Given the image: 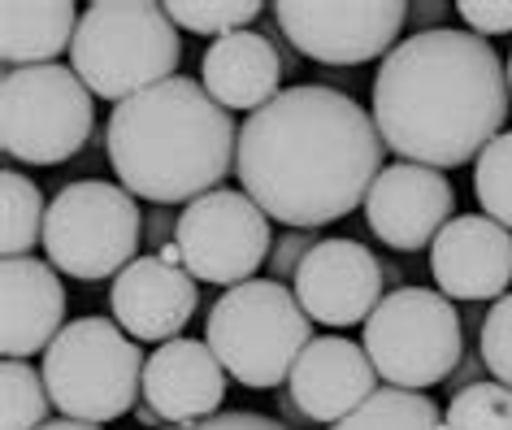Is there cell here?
I'll use <instances>...</instances> for the list:
<instances>
[{
	"instance_id": "9a60e30c",
	"label": "cell",
	"mask_w": 512,
	"mask_h": 430,
	"mask_svg": "<svg viewBox=\"0 0 512 430\" xmlns=\"http://www.w3.org/2000/svg\"><path fill=\"white\" fill-rule=\"evenodd\" d=\"M196 305V278L183 265H165L161 257H135L109 287L113 322L157 348L183 335V326L196 318Z\"/></svg>"
},
{
	"instance_id": "d590c367",
	"label": "cell",
	"mask_w": 512,
	"mask_h": 430,
	"mask_svg": "<svg viewBox=\"0 0 512 430\" xmlns=\"http://www.w3.org/2000/svg\"><path fill=\"white\" fill-rule=\"evenodd\" d=\"M157 257H161L165 265H183V248H178V239H174V244H165V248L157 252Z\"/></svg>"
},
{
	"instance_id": "ffe728a7",
	"label": "cell",
	"mask_w": 512,
	"mask_h": 430,
	"mask_svg": "<svg viewBox=\"0 0 512 430\" xmlns=\"http://www.w3.org/2000/svg\"><path fill=\"white\" fill-rule=\"evenodd\" d=\"M79 9L70 0H5L0 5V57L9 70L53 66L74 44Z\"/></svg>"
},
{
	"instance_id": "277c9868",
	"label": "cell",
	"mask_w": 512,
	"mask_h": 430,
	"mask_svg": "<svg viewBox=\"0 0 512 430\" xmlns=\"http://www.w3.org/2000/svg\"><path fill=\"white\" fill-rule=\"evenodd\" d=\"M74 74L100 100H131L174 79L183 44L178 27L157 0H92L70 44Z\"/></svg>"
},
{
	"instance_id": "6da1fadb",
	"label": "cell",
	"mask_w": 512,
	"mask_h": 430,
	"mask_svg": "<svg viewBox=\"0 0 512 430\" xmlns=\"http://www.w3.org/2000/svg\"><path fill=\"white\" fill-rule=\"evenodd\" d=\"M387 144L348 92L296 83L239 126L235 174L265 218L313 231L348 218L387 170Z\"/></svg>"
},
{
	"instance_id": "603a6c76",
	"label": "cell",
	"mask_w": 512,
	"mask_h": 430,
	"mask_svg": "<svg viewBox=\"0 0 512 430\" xmlns=\"http://www.w3.org/2000/svg\"><path fill=\"white\" fill-rule=\"evenodd\" d=\"M53 409L44 370H31L27 361L0 365V430H40Z\"/></svg>"
},
{
	"instance_id": "4fadbf2b",
	"label": "cell",
	"mask_w": 512,
	"mask_h": 430,
	"mask_svg": "<svg viewBox=\"0 0 512 430\" xmlns=\"http://www.w3.org/2000/svg\"><path fill=\"white\" fill-rule=\"evenodd\" d=\"M296 300L326 326L369 322L382 305V261L356 239H317L296 274Z\"/></svg>"
},
{
	"instance_id": "8fae6325",
	"label": "cell",
	"mask_w": 512,
	"mask_h": 430,
	"mask_svg": "<svg viewBox=\"0 0 512 430\" xmlns=\"http://www.w3.org/2000/svg\"><path fill=\"white\" fill-rule=\"evenodd\" d=\"M274 22L300 57L322 66H361L387 57L400 40L404 0H278Z\"/></svg>"
},
{
	"instance_id": "484cf974",
	"label": "cell",
	"mask_w": 512,
	"mask_h": 430,
	"mask_svg": "<svg viewBox=\"0 0 512 430\" xmlns=\"http://www.w3.org/2000/svg\"><path fill=\"white\" fill-rule=\"evenodd\" d=\"M473 196L486 218L512 231V131H504L473 161Z\"/></svg>"
},
{
	"instance_id": "8992f818",
	"label": "cell",
	"mask_w": 512,
	"mask_h": 430,
	"mask_svg": "<svg viewBox=\"0 0 512 430\" xmlns=\"http://www.w3.org/2000/svg\"><path fill=\"white\" fill-rule=\"evenodd\" d=\"M144 365L148 357L113 318H74L48 344L40 370L61 417L105 426L139 404Z\"/></svg>"
},
{
	"instance_id": "7a4b0ae2",
	"label": "cell",
	"mask_w": 512,
	"mask_h": 430,
	"mask_svg": "<svg viewBox=\"0 0 512 430\" xmlns=\"http://www.w3.org/2000/svg\"><path fill=\"white\" fill-rule=\"evenodd\" d=\"M508 70L482 35L439 27L395 44L374 74V122L400 161L452 170L504 135Z\"/></svg>"
},
{
	"instance_id": "d6986e66",
	"label": "cell",
	"mask_w": 512,
	"mask_h": 430,
	"mask_svg": "<svg viewBox=\"0 0 512 430\" xmlns=\"http://www.w3.org/2000/svg\"><path fill=\"white\" fill-rule=\"evenodd\" d=\"M283 53L265 31H235L226 40H213L200 61V83L222 109H265L283 83Z\"/></svg>"
},
{
	"instance_id": "5b68a950",
	"label": "cell",
	"mask_w": 512,
	"mask_h": 430,
	"mask_svg": "<svg viewBox=\"0 0 512 430\" xmlns=\"http://www.w3.org/2000/svg\"><path fill=\"white\" fill-rule=\"evenodd\" d=\"M204 335V344L239 387L270 391L287 383L300 352L313 344V318L287 283L248 278L217 296Z\"/></svg>"
},
{
	"instance_id": "3957f363",
	"label": "cell",
	"mask_w": 512,
	"mask_h": 430,
	"mask_svg": "<svg viewBox=\"0 0 512 430\" xmlns=\"http://www.w3.org/2000/svg\"><path fill=\"white\" fill-rule=\"evenodd\" d=\"M109 166L131 196L165 205L217 192L239 157V126L196 79H165L109 113Z\"/></svg>"
},
{
	"instance_id": "83f0119b",
	"label": "cell",
	"mask_w": 512,
	"mask_h": 430,
	"mask_svg": "<svg viewBox=\"0 0 512 430\" xmlns=\"http://www.w3.org/2000/svg\"><path fill=\"white\" fill-rule=\"evenodd\" d=\"M456 14L469 22L473 35H508L512 31V0H460Z\"/></svg>"
},
{
	"instance_id": "5bb4252c",
	"label": "cell",
	"mask_w": 512,
	"mask_h": 430,
	"mask_svg": "<svg viewBox=\"0 0 512 430\" xmlns=\"http://www.w3.org/2000/svg\"><path fill=\"white\" fill-rule=\"evenodd\" d=\"M430 274L452 300H504L512 283V231L486 213H456L430 244Z\"/></svg>"
},
{
	"instance_id": "ac0fdd59",
	"label": "cell",
	"mask_w": 512,
	"mask_h": 430,
	"mask_svg": "<svg viewBox=\"0 0 512 430\" xmlns=\"http://www.w3.org/2000/svg\"><path fill=\"white\" fill-rule=\"evenodd\" d=\"M144 400L165 426L209 422L226 404V370L200 339H170L144 365Z\"/></svg>"
},
{
	"instance_id": "d6a6232c",
	"label": "cell",
	"mask_w": 512,
	"mask_h": 430,
	"mask_svg": "<svg viewBox=\"0 0 512 430\" xmlns=\"http://www.w3.org/2000/svg\"><path fill=\"white\" fill-rule=\"evenodd\" d=\"M443 9L447 5H408V18H421L417 27H426V31H439L434 27V18H443Z\"/></svg>"
},
{
	"instance_id": "1f68e13d",
	"label": "cell",
	"mask_w": 512,
	"mask_h": 430,
	"mask_svg": "<svg viewBox=\"0 0 512 430\" xmlns=\"http://www.w3.org/2000/svg\"><path fill=\"white\" fill-rule=\"evenodd\" d=\"M482 374H486V361H482V352H465L460 357V365H456V374L447 378V391H465V387H473V383H482Z\"/></svg>"
},
{
	"instance_id": "7402d4cb",
	"label": "cell",
	"mask_w": 512,
	"mask_h": 430,
	"mask_svg": "<svg viewBox=\"0 0 512 430\" xmlns=\"http://www.w3.org/2000/svg\"><path fill=\"white\" fill-rule=\"evenodd\" d=\"M330 430H447L439 404L421 391L378 387L352 417H343Z\"/></svg>"
},
{
	"instance_id": "d4e9b609",
	"label": "cell",
	"mask_w": 512,
	"mask_h": 430,
	"mask_svg": "<svg viewBox=\"0 0 512 430\" xmlns=\"http://www.w3.org/2000/svg\"><path fill=\"white\" fill-rule=\"evenodd\" d=\"M447 430H512V387L473 383L447 400Z\"/></svg>"
},
{
	"instance_id": "7c38bea8",
	"label": "cell",
	"mask_w": 512,
	"mask_h": 430,
	"mask_svg": "<svg viewBox=\"0 0 512 430\" xmlns=\"http://www.w3.org/2000/svg\"><path fill=\"white\" fill-rule=\"evenodd\" d=\"M456 218V192L439 170L395 161L378 174L365 200V222L387 248L417 252L430 248L439 231Z\"/></svg>"
},
{
	"instance_id": "9c48e42d",
	"label": "cell",
	"mask_w": 512,
	"mask_h": 430,
	"mask_svg": "<svg viewBox=\"0 0 512 430\" xmlns=\"http://www.w3.org/2000/svg\"><path fill=\"white\" fill-rule=\"evenodd\" d=\"M139 239H144V213L122 183L79 179L61 187L48 205V265L83 283L118 278L135 261Z\"/></svg>"
},
{
	"instance_id": "4316f807",
	"label": "cell",
	"mask_w": 512,
	"mask_h": 430,
	"mask_svg": "<svg viewBox=\"0 0 512 430\" xmlns=\"http://www.w3.org/2000/svg\"><path fill=\"white\" fill-rule=\"evenodd\" d=\"M478 352L486 361V374L495 383L512 387V292L504 300H495L491 313L482 322V335H478Z\"/></svg>"
},
{
	"instance_id": "44dd1931",
	"label": "cell",
	"mask_w": 512,
	"mask_h": 430,
	"mask_svg": "<svg viewBox=\"0 0 512 430\" xmlns=\"http://www.w3.org/2000/svg\"><path fill=\"white\" fill-rule=\"evenodd\" d=\"M48 205L35 179L22 170L0 174V252L5 257H27L35 244H44Z\"/></svg>"
},
{
	"instance_id": "f1b7e54d",
	"label": "cell",
	"mask_w": 512,
	"mask_h": 430,
	"mask_svg": "<svg viewBox=\"0 0 512 430\" xmlns=\"http://www.w3.org/2000/svg\"><path fill=\"white\" fill-rule=\"evenodd\" d=\"M313 248H317L313 231H287L270 252V278H278V283H287L291 278V283H296L300 265H304V257H309Z\"/></svg>"
},
{
	"instance_id": "30bf717a",
	"label": "cell",
	"mask_w": 512,
	"mask_h": 430,
	"mask_svg": "<svg viewBox=\"0 0 512 430\" xmlns=\"http://www.w3.org/2000/svg\"><path fill=\"white\" fill-rule=\"evenodd\" d=\"M178 248H183V270L196 283L239 287L270 261V218L248 192L217 187L178 213Z\"/></svg>"
},
{
	"instance_id": "f546056e",
	"label": "cell",
	"mask_w": 512,
	"mask_h": 430,
	"mask_svg": "<svg viewBox=\"0 0 512 430\" xmlns=\"http://www.w3.org/2000/svg\"><path fill=\"white\" fill-rule=\"evenodd\" d=\"M165 430H291L287 422L278 417H265V413H248V409H230V413H217L209 422H191V426H165Z\"/></svg>"
},
{
	"instance_id": "836d02e7",
	"label": "cell",
	"mask_w": 512,
	"mask_h": 430,
	"mask_svg": "<svg viewBox=\"0 0 512 430\" xmlns=\"http://www.w3.org/2000/svg\"><path fill=\"white\" fill-rule=\"evenodd\" d=\"M40 430H100L92 422H74V417H53V422H44Z\"/></svg>"
},
{
	"instance_id": "4dcf8cb0",
	"label": "cell",
	"mask_w": 512,
	"mask_h": 430,
	"mask_svg": "<svg viewBox=\"0 0 512 430\" xmlns=\"http://www.w3.org/2000/svg\"><path fill=\"white\" fill-rule=\"evenodd\" d=\"M144 239L157 252L165 244H174V239H178V218H174V213H165V209H152L148 218H144Z\"/></svg>"
},
{
	"instance_id": "e575fe53",
	"label": "cell",
	"mask_w": 512,
	"mask_h": 430,
	"mask_svg": "<svg viewBox=\"0 0 512 430\" xmlns=\"http://www.w3.org/2000/svg\"><path fill=\"white\" fill-rule=\"evenodd\" d=\"M135 417H139L144 426H161V417H157V409H152L148 400H139V404H135Z\"/></svg>"
},
{
	"instance_id": "2e32d148",
	"label": "cell",
	"mask_w": 512,
	"mask_h": 430,
	"mask_svg": "<svg viewBox=\"0 0 512 430\" xmlns=\"http://www.w3.org/2000/svg\"><path fill=\"white\" fill-rule=\"evenodd\" d=\"M374 361H369L365 344H352L343 335H322L300 352L296 370L287 378V396L309 422L335 426L352 417L361 404L374 396Z\"/></svg>"
},
{
	"instance_id": "cb8c5ba5",
	"label": "cell",
	"mask_w": 512,
	"mask_h": 430,
	"mask_svg": "<svg viewBox=\"0 0 512 430\" xmlns=\"http://www.w3.org/2000/svg\"><path fill=\"white\" fill-rule=\"evenodd\" d=\"M165 14L191 35L226 40L235 31H248V22L261 18V5L256 0H165Z\"/></svg>"
},
{
	"instance_id": "e0dca14e",
	"label": "cell",
	"mask_w": 512,
	"mask_h": 430,
	"mask_svg": "<svg viewBox=\"0 0 512 430\" xmlns=\"http://www.w3.org/2000/svg\"><path fill=\"white\" fill-rule=\"evenodd\" d=\"M66 331V287L53 265L35 257L0 261V352L27 361Z\"/></svg>"
},
{
	"instance_id": "52a82bcc",
	"label": "cell",
	"mask_w": 512,
	"mask_h": 430,
	"mask_svg": "<svg viewBox=\"0 0 512 430\" xmlns=\"http://www.w3.org/2000/svg\"><path fill=\"white\" fill-rule=\"evenodd\" d=\"M96 96L74 66H22L0 83V148L27 166H66L92 139Z\"/></svg>"
},
{
	"instance_id": "ba28073f",
	"label": "cell",
	"mask_w": 512,
	"mask_h": 430,
	"mask_svg": "<svg viewBox=\"0 0 512 430\" xmlns=\"http://www.w3.org/2000/svg\"><path fill=\"white\" fill-rule=\"evenodd\" d=\"M365 352L378 378H387V387L426 391L456 374L465 357V326L443 292L400 287L369 313Z\"/></svg>"
},
{
	"instance_id": "8d00e7d4",
	"label": "cell",
	"mask_w": 512,
	"mask_h": 430,
	"mask_svg": "<svg viewBox=\"0 0 512 430\" xmlns=\"http://www.w3.org/2000/svg\"><path fill=\"white\" fill-rule=\"evenodd\" d=\"M508 87H512V53H508Z\"/></svg>"
}]
</instances>
